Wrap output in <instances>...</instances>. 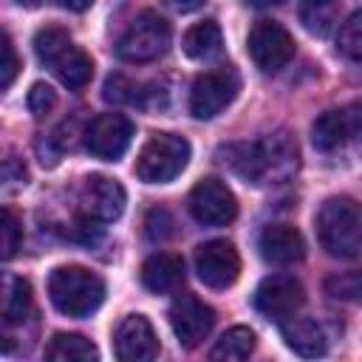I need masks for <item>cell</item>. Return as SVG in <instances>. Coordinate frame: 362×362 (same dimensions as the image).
I'll return each mask as SVG.
<instances>
[{
    "label": "cell",
    "instance_id": "obj_1",
    "mask_svg": "<svg viewBox=\"0 0 362 362\" xmlns=\"http://www.w3.org/2000/svg\"><path fill=\"white\" fill-rule=\"evenodd\" d=\"M221 161L246 184H286L300 164L297 141L286 130H272L257 141H238L218 150Z\"/></svg>",
    "mask_w": 362,
    "mask_h": 362
},
{
    "label": "cell",
    "instance_id": "obj_2",
    "mask_svg": "<svg viewBox=\"0 0 362 362\" xmlns=\"http://www.w3.org/2000/svg\"><path fill=\"white\" fill-rule=\"evenodd\" d=\"M317 238L331 257H356L362 252V204L351 195L328 198L317 212Z\"/></svg>",
    "mask_w": 362,
    "mask_h": 362
},
{
    "label": "cell",
    "instance_id": "obj_3",
    "mask_svg": "<svg viewBox=\"0 0 362 362\" xmlns=\"http://www.w3.org/2000/svg\"><path fill=\"white\" fill-rule=\"evenodd\" d=\"M34 51H37L40 62L48 65L54 71V76L71 90L85 88L93 76V59L79 45H74V40L65 28H57V25L40 28L34 34Z\"/></svg>",
    "mask_w": 362,
    "mask_h": 362
},
{
    "label": "cell",
    "instance_id": "obj_4",
    "mask_svg": "<svg viewBox=\"0 0 362 362\" xmlns=\"http://www.w3.org/2000/svg\"><path fill=\"white\" fill-rule=\"evenodd\" d=\"M48 297L65 317H90L105 300V283L85 266H59L48 277Z\"/></svg>",
    "mask_w": 362,
    "mask_h": 362
},
{
    "label": "cell",
    "instance_id": "obj_5",
    "mask_svg": "<svg viewBox=\"0 0 362 362\" xmlns=\"http://www.w3.org/2000/svg\"><path fill=\"white\" fill-rule=\"evenodd\" d=\"M189 161V141L175 133H153L136 158V175L144 184H167L184 173Z\"/></svg>",
    "mask_w": 362,
    "mask_h": 362
},
{
    "label": "cell",
    "instance_id": "obj_6",
    "mask_svg": "<svg viewBox=\"0 0 362 362\" xmlns=\"http://www.w3.org/2000/svg\"><path fill=\"white\" fill-rule=\"evenodd\" d=\"M170 23L158 11H141L116 40V54L124 62H153L170 48Z\"/></svg>",
    "mask_w": 362,
    "mask_h": 362
},
{
    "label": "cell",
    "instance_id": "obj_7",
    "mask_svg": "<svg viewBox=\"0 0 362 362\" xmlns=\"http://www.w3.org/2000/svg\"><path fill=\"white\" fill-rule=\"evenodd\" d=\"M240 90V76L235 68H215L195 76L189 88V113L195 119H215Z\"/></svg>",
    "mask_w": 362,
    "mask_h": 362
},
{
    "label": "cell",
    "instance_id": "obj_8",
    "mask_svg": "<svg viewBox=\"0 0 362 362\" xmlns=\"http://www.w3.org/2000/svg\"><path fill=\"white\" fill-rule=\"evenodd\" d=\"M362 139V99L320 113L311 124V141L320 153H334Z\"/></svg>",
    "mask_w": 362,
    "mask_h": 362
},
{
    "label": "cell",
    "instance_id": "obj_9",
    "mask_svg": "<svg viewBox=\"0 0 362 362\" xmlns=\"http://www.w3.org/2000/svg\"><path fill=\"white\" fill-rule=\"evenodd\" d=\"M246 48H249L252 62L263 74L283 71L291 62V57H294V40H291V34L280 23H274V20H257L252 25V31H249Z\"/></svg>",
    "mask_w": 362,
    "mask_h": 362
},
{
    "label": "cell",
    "instance_id": "obj_10",
    "mask_svg": "<svg viewBox=\"0 0 362 362\" xmlns=\"http://www.w3.org/2000/svg\"><path fill=\"white\" fill-rule=\"evenodd\" d=\"M305 303L303 283L294 274H269L260 280L255 291V308L272 320V322H286L297 314V308Z\"/></svg>",
    "mask_w": 362,
    "mask_h": 362
},
{
    "label": "cell",
    "instance_id": "obj_11",
    "mask_svg": "<svg viewBox=\"0 0 362 362\" xmlns=\"http://www.w3.org/2000/svg\"><path fill=\"white\" fill-rule=\"evenodd\" d=\"M189 215L201 226H226L238 215L235 192L221 178H204L189 192Z\"/></svg>",
    "mask_w": 362,
    "mask_h": 362
},
{
    "label": "cell",
    "instance_id": "obj_12",
    "mask_svg": "<svg viewBox=\"0 0 362 362\" xmlns=\"http://www.w3.org/2000/svg\"><path fill=\"white\" fill-rule=\"evenodd\" d=\"M133 133L136 124L124 113H99L85 133V147L102 161H116L127 153Z\"/></svg>",
    "mask_w": 362,
    "mask_h": 362
},
{
    "label": "cell",
    "instance_id": "obj_13",
    "mask_svg": "<svg viewBox=\"0 0 362 362\" xmlns=\"http://www.w3.org/2000/svg\"><path fill=\"white\" fill-rule=\"evenodd\" d=\"M124 187L107 175H88L79 187V209L85 221L110 223L124 212Z\"/></svg>",
    "mask_w": 362,
    "mask_h": 362
},
{
    "label": "cell",
    "instance_id": "obj_14",
    "mask_svg": "<svg viewBox=\"0 0 362 362\" xmlns=\"http://www.w3.org/2000/svg\"><path fill=\"white\" fill-rule=\"evenodd\" d=\"M195 272L204 286L209 288H226L240 274V257L238 249L229 240H206L195 249Z\"/></svg>",
    "mask_w": 362,
    "mask_h": 362
},
{
    "label": "cell",
    "instance_id": "obj_15",
    "mask_svg": "<svg viewBox=\"0 0 362 362\" xmlns=\"http://www.w3.org/2000/svg\"><path fill=\"white\" fill-rule=\"evenodd\" d=\"M170 325L173 334L184 348H195L215 325V311L195 294H181L170 305Z\"/></svg>",
    "mask_w": 362,
    "mask_h": 362
},
{
    "label": "cell",
    "instance_id": "obj_16",
    "mask_svg": "<svg viewBox=\"0 0 362 362\" xmlns=\"http://www.w3.org/2000/svg\"><path fill=\"white\" fill-rule=\"evenodd\" d=\"M116 362H156L158 356V337L147 317L130 314L119 322L113 334Z\"/></svg>",
    "mask_w": 362,
    "mask_h": 362
},
{
    "label": "cell",
    "instance_id": "obj_17",
    "mask_svg": "<svg viewBox=\"0 0 362 362\" xmlns=\"http://www.w3.org/2000/svg\"><path fill=\"white\" fill-rule=\"evenodd\" d=\"M257 249L269 263H277V266H291L305 257V240H303L300 229H294L288 223L266 226L257 238Z\"/></svg>",
    "mask_w": 362,
    "mask_h": 362
},
{
    "label": "cell",
    "instance_id": "obj_18",
    "mask_svg": "<svg viewBox=\"0 0 362 362\" xmlns=\"http://www.w3.org/2000/svg\"><path fill=\"white\" fill-rule=\"evenodd\" d=\"M280 331H283L286 345L303 359H320L328 351V337H325L322 325L311 317H297L294 314L291 320L280 322Z\"/></svg>",
    "mask_w": 362,
    "mask_h": 362
},
{
    "label": "cell",
    "instance_id": "obj_19",
    "mask_svg": "<svg viewBox=\"0 0 362 362\" xmlns=\"http://www.w3.org/2000/svg\"><path fill=\"white\" fill-rule=\"evenodd\" d=\"M141 283L153 294H170L184 283V260L170 252H156L141 266Z\"/></svg>",
    "mask_w": 362,
    "mask_h": 362
},
{
    "label": "cell",
    "instance_id": "obj_20",
    "mask_svg": "<svg viewBox=\"0 0 362 362\" xmlns=\"http://www.w3.org/2000/svg\"><path fill=\"white\" fill-rule=\"evenodd\" d=\"M45 362H99V351L88 337L59 331L45 345Z\"/></svg>",
    "mask_w": 362,
    "mask_h": 362
},
{
    "label": "cell",
    "instance_id": "obj_21",
    "mask_svg": "<svg viewBox=\"0 0 362 362\" xmlns=\"http://www.w3.org/2000/svg\"><path fill=\"white\" fill-rule=\"evenodd\" d=\"M252 351H255V331L246 325H235L212 345L206 362H249Z\"/></svg>",
    "mask_w": 362,
    "mask_h": 362
},
{
    "label": "cell",
    "instance_id": "obj_22",
    "mask_svg": "<svg viewBox=\"0 0 362 362\" xmlns=\"http://www.w3.org/2000/svg\"><path fill=\"white\" fill-rule=\"evenodd\" d=\"M221 25L215 20H204L195 23L192 28H187L184 34V54L189 59H212L221 51Z\"/></svg>",
    "mask_w": 362,
    "mask_h": 362
},
{
    "label": "cell",
    "instance_id": "obj_23",
    "mask_svg": "<svg viewBox=\"0 0 362 362\" xmlns=\"http://www.w3.org/2000/svg\"><path fill=\"white\" fill-rule=\"evenodd\" d=\"M28 314H31V286H28V280L8 274L6 294H3V320H6V325H17Z\"/></svg>",
    "mask_w": 362,
    "mask_h": 362
},
{
    "label": "cell",
    "instance_id": "obj_24",
    "mask_svg": "<svg viewBox=\"0 0 362 362\" xmlns=\"http://www.w3.org/2000/svg\"><path fill=\"white\" fill-rule=\"evenodd\" d=\"M337 14H339V6L337 3L314 0V3H303L300 6V23L305 25L308 34H317V37H325L334 28Z\"/></svg>",
    "mask_w": 362,
    "mask_h": 362
},
{
    "label": "cell",
    "instance_id": "obj_25",
    "mask_svg": "<svg viewBox=\"0 0 362 362\" xmlns=\"http://www.w3.org/2000/svg\"><path fill=\"white\" fill-rule=\"evenodd\" d=\"M325 294L339 303H362V272H337L322 283Z\"/></svg>",
    "mask_w": 362,
    "mask_h": 362
},
{
    "label": "cell",
    "instance_id": "obj_26",
    "mask_svg": "<svg viewBox=\"0 0 362 362\" xmlns=\"http://www.w3.org/2000/svg\"><path fill=\"white\" fill-rule=\"evenodd\" d=\"M337 45L339 51L354 59V62H362V8H356L339 28V37H337Z\"/></svg>",
    "mask_w": 362,
    "mask_h": 362
},
{
    "label": "cell",
    "instance_id": "obj_27",
    "mask_svg": "<svg viewBox=\"0 0 362 362\" xmlns=\"http://www.w3.org/2000/svg\"><path fill=\"white\" fill-rule=\"evenodd\" d=\"M20 71V59H17V51H14V42L6 31H0V88H11L14 76Z\"/></svg>",
    "mask_w": 362,
    "mask_h": 362
},
{
    "label": "cell",
    "instance_id": "obj_28",
    "mask_svg": "<svg viewBox=\"0 0 362 362\" xmlns=\"http://www.w3.org/2000/svg\"><path fill=\"white\" fill-rule=\"evenodd\" d=\"M0 232H3V260H11L17 255V249H20V243H23V226H20V218L8 206H3Z\"/></svg>",
    "mask_w": 362,
    "mask_h": 362
},
{
    "label": "cell",
    "instance_id": "obj_29",
    "mask_svg": "<svg viewBox=\"0 0 362 362\" xmlns=\"http://www.w3.org/2000/svg\"><path fill=\"white\" fill-rule=\"evenodd\" d=\"M102 96H105L107 102H127V105H136V102H139V85L130 82V79L122 76V74H113V76H107Z\"/></svg>",
    "mask_w": 362,
    "mask_h": 362
},
{
    "label": "cell",
    "instance_id": "obj_30",
    "mask_svg": "<svg viewBox=\"0 0 362 362\" xmlns=\"http://www.w3.org/2000/svg\"><path fill=\"white\" fill-rule=\"evenodd\" d=\"M28 110H31V116L34 119H42V116H48L54 107H57V93H54V88L51 85H45V82H34L31 85V90H28Z\"/></svg>",
    "mask_w": 362,
    "mask_h": 362
},
{
    "label": "cell",
    "instance_id": "obj_31",
    "mask_svg": "<svg viewBox=\"0 0 362 362\" xmlns=\"http://www.w3.org/2000/svg\"><path fill=\"white\" fill-rule=\"evenodd\" d=\"M25 178H28L25 164H23V161H17L14 156H8V158H6V164H3V181H6V189L25 187Z\"/></svg>",
    "mask_w": 362,
    "mask_h": 362
}]
</instances>
